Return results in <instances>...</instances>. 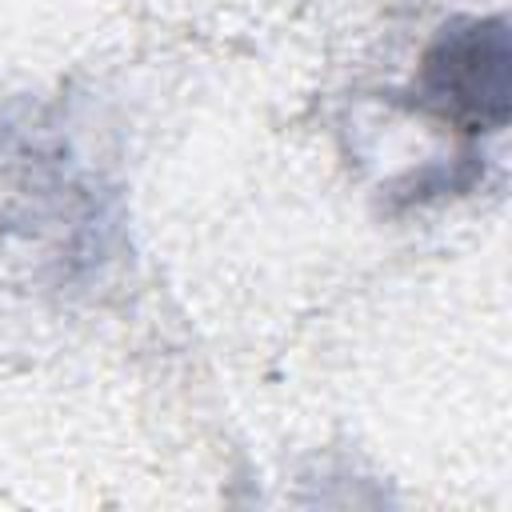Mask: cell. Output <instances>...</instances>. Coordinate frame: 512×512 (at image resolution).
<instances>
[{
	"label": "cell",
	"instance_id": "obj_1",
	"mask_svg": "<svg viewBox=\"0 0 512 512\" xmlns=\"http://www.w3.org/2000/svg\"><path fill=\"white\" fill-rule=\"evenodd\" d=\"M504 64L508 44L500 24H468L448 32L424 60V92L448 116H484V104L504 108Z\"/></svg>",
	"mask_w": 512,
	"mask_h": 512
}]
</instances>
